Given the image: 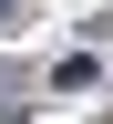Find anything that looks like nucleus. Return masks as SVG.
Listing matches in <instances>:
<instances>
[{
  "label": "nucleus",
  "instance_id": "obj_1",
  "mask_svg": "<svg viewBox=\"0 0 113 124\" xmlns=\"http://www.w3.org/2000/svg\"><path fill=\"white\" fill-rule=\"evenodd\" d=\"M10 21H21V0H0V31H10Z\"/></svg>",
  "mask_w": 113,
  "mask_h": 124
}]
</instances>
